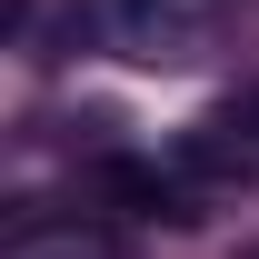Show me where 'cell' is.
Wrapping results in <instances>:
<instances>
[{"label":"cell","instance_id":"cell-1","mask_svg":"<svg viewBox=\"0 0 259 259\" xmlns=\"http://www.w3.org/2000/svg\"><path fill=\"white\" fill-rule=\"evenodd\" d=\"M100 190L130 199V209H169V220H180V190H169V169H150V160H100Z\"/></svg>","mask_w":259,"mask_h":259},{"label":"cell","instance_id":"cell-2","mask_svg":"<svg viewBox=\"0 0 259 259\" xmlns=\"http://www.w3.org/2000/svg\"><path fill=\"white\" fill-rule=\"evenodd\" d=\"M229 130H259V90H249V100H239V110H229Z\"/></svg>","mask_w":259,"mask_h":259},{"label":"cell","instance_id":"cell-3","mask_svg":"<svg viewBox=\"0 0 259 259\" xmlns=\"http://www.w3.org/2000/svg\"><path fill=\"white\" fill-rule=\"evenodd\" d=\"M120 10H160V0H120Z\"/></svg>","mask_w":259,"mask_h":259}]
</instances>
